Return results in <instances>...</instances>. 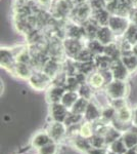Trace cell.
I'll return each mask as SVG.
<instances>
[{
    "label": "cell",
    "instance_id": "cell-37",
    "mask_svg": "<svg viewBox=\"0 0 137 154\" xmlns=\"http://www.w3.org/2000/svg\"><path fill=\"white\" fill-rule=\"evenodd\" d=\"M84 121V116L80 115V114H76L74 112L70 111L68 116H67L66 120H64V125L67 126H71V125H80Z\"/></svg>",
    "mask_w": 137,
    "mask_h": 154
},
{
    "label": "cell",
    "instance_id": "cell-12",
    "mask_svg": "<svg viewBox=\"0 0 137 154\" xmlns=\"http://www.w3.org/2000/svg\"><path fill=\"white\" fill-rule=\"evenodd\" d=\"M51 141V138L49 137L45 128H44V130H40L34 134L31 140H30V146L34 151H37L38 149L45 146L46 144L50 143Z\"/></svg>",
    "mask_w": 137,
    "mask_h": 154
},
{
    "label": "cell",
    "instance_id": "cell-9",
    "mask_svg": "<svg viewBox=\"0 0 137 154\" xmlns=\"http://www.w3.org/2000/svg\"><path fill=\"white\" fill-rule=\"evenodd\" d=\"M1 60H0V63H1V67L7 70L9 73H12L13 68L17 63L16 59V54H14V49L11 48H1Z\"/></svg>",
    "mask_w": 137,
    "mask_h": 154
},
{
    "label": "cell",
    "instance_id": "cell-38",
    "mask_svg": "<svg viewBox=\"0 0 137 154\" xmlns=\"http://www.w3.org/2000/svg\"><path fill=\"white\" fill-rule=\"evenodd\" d=\"M89 141H90V144H91L92 147L108 148V144H106V138L101 135H98V134H94V135L89 139Z\"/></svg>",
    "mask_w": 137,
    "mask_h": 154
},
{
    "label": "cell",
    "instance_id": "cell-35",
    "mask_svg": "<svg viewBox=\"0 0 137 154\" xmlns=\"http://www.w3.org/2000/svg\"><path fill=\"white\" fill-rule=\"evenodd\" d=\"M123 38H125L129 43H131L132 45L137 42V26L136 25L130 24V26L128 27L127 31L124 34Z\"/></svg>",
    "mask_w": 137,
    "mask_h": 154
},
{
    "label": "cell",
    "instance_id": "cell-32",
    "mask_svg": "<svg viewBox=\"0 0 137 154\" xmlns=\"http://www.w3.org/2000/svg\"><path fill=\"white\" fill-rule=\"evenodd\" d=\"M94 57L95 56H94V54L85 46L80 53L77 54V57L74 59V61L77 62V63H86V62L93 61Z\"/></svg>",
    "mask_w": 137,
    "mask_h": 154
},
{
    "label": "cell",
    "instance_id": "cell-40",
    "mask_svg": "<svg viewBox=\"0 0 137 154\" xmlns=\"http://www.w3.org/2000/svg\"><path fill=\"white\" fill-rule=\"evenodd\" d=\"M109 104L116 109L117 111L120 110V109L124 108L127 105H129L128 102H127V99H117V100H111L109 101Z\"/></svg>",
    "mask_w": 137,
    "mask_h": 154
},
{
    "label": "cell",
    "instance_id": "cell-31",
    "mask_svg": "<svg viewBox=\"0 0 137 154\" xmlns=\"http://www.w3.org/2000/svg\"><path fill=\"white\" fill-rule=\"evenodd\" d=\"M80 85L81 83L79 82V80L75 75L67 76L66 81L64 83V88H66V91H78Z\"/></svg>",
    "mask_w": 137,
    "mask_h": 154
},
{
    "label": "cell",
    "instance_id": "cell-4",
    "mask_svg": "<svg viewBox=\"0 0 137 154\" xmlns=\"http://www.w3.org/2000/svg\"><path fill=\"white\" fill-rule=\"evenodd\" d=\"M91 14L92 8L88 2H78L72 8L70 16L74 21V23L83 25L91 18Z\"/></svg>",
    "mask_w": 137,
    "mask_h": 154
},
{
    "label": "cell",
    "instance_id": "cell-34",
    "mask_svg": "<svg viewBox=\"0 0 137 154\" xmlns=\"http://www.w3.org/2000/svg\"><path fill=\"white\" fill-rule=\"evenodd\" d=\"M88 103L89 101L86 100V99L84 98H79V100L75 103V105L72 107V109L70 111L71 112H74L76 114H80V115H84V113H85V110L87 108V106H88Z\"/></svg>",
    "mask_w": 137,
    "mask_h": 154
},
{
    "label": "cell",
    "instance_id": "cell-36",
    "mask_svg": "<svg viewBox=\"0 0 137 154\" xmlns=\"http://www.w3.org/2000/svg\"><path fill=\"white\" fill-rule=\"evenodd\" d=\"M77 66H78V72H81V73L85 74L87 77L93 73V72L96 71V68H95V65H94L93 61L86 62V63H77Z\"/></svg>",
    "mask_w": 137,
    "mask_h": 154
},
{
    "label": "cell",
    "instance_id": "cell-29",
    "mask_svg": "<svg viewBox=\"0 0 137 154\" xmlns=\"http://www.w3.org/2000/svg\"><path fill=\"white\" fill-rule=\"evenodd\" d=\"M94 134H95V131H94L93 123L84 120L80 125V133H79V135L83 137V138L90 139Z\"/></svg>",
    "mask_w": 137,
    "mask_h": 154
},
{
    "label": "cell",
    "instance_id": "cell-17",
    "mask_svg": "<svg viewBox=\"0 0 137 154\" xmlns=\"http://www.w3.org/2000/svg\"><path fill=\"white\" fill-rule=\"evenodd\" d=\"M66 37H68V38H74V39H80V40L86 39V34L83 25L77 24V23L68 25L66 30Z\"/></svg>",
    "mask_w": 137,
    "mask_h": 154
},
{
    "label": "cell",
    "instance_id": "cell-39",
    "mask_svg": "<svg viewBox=\"0 0 137 154\" xmlns=\"http://www.w3.org/2000/svg\"><path fill=\"white\" fill-rule=\"evenodd\" d=\"M88 3L92 8V11L106 8V0H88Z\"/></svg>",
    "mask_w": 137,
    "mask_h": 154
},
{
    "label": "cell",
    "instance_id": "cell-42",
    "mask_svg": "<svg viewBox=\"0 0 137 154\" xmlns=\"http://www.w3.org/2000/svg\"><path fill=\"white\" fill-rule=\"evenodd\" d=\"M128 19L131 24L137 26V8H132L128 14Z\"/></svg>",
    "mask_w": 137,
    "mask_h": 154
},
{
    "label": "cell",
    "instance_id": "cell-15",
    "mask_svg": "<svg viewBox=\"0 0 137 154\" xmlns=\"http://www.w3.org/2000/svg\"><path fill=\"white\" fill-rule=\"evenodd\" d=\"M42 71H43L44 73H46L47 75L53 80L58 74H61V72H63V63L56 61V60L49 59L48 61L44 64L43 68H42Z\"/></svg>",
    "mask_w": 137,
    "mask_h": 154
},
{
    "label": "cell",
    "instance_id": "cell-10",
    "mask_svg": "<svg viewBox=\"0 0 137 154\" xmlns=\"http://www.w3.org/2000/svg\"><path fill=\"white\" fill-rule=\"evenodd\" d=\"M101 109H103V106L99 105L97 102L94 100L89 101L88 106H87L85 113H84V120L89 121V122H96L100 119L101 116Z\"/></svg>",
    "mask_w": 137,
    "mask_h": 154
},
{
    "label": "cell",
    "instance_id": "cell-1",
    "mask_svg": "<svg viewBox=\"0 0 137 154\" xmlns=\"http://www.w3.org/2000/svg\"><path fill=\"white\" fill-rule=\"evenodd\" d=\"M129 91H130V86L127 81L114 79L106 86L103 91L111 101L117 100V99H126Z\"/></svg>",
    "mask_w": 137,
    "mask_h": 154
},
{
    "label": "cell",
    "instance_id": "cell-3",
    "mask_svg": "<svg viewBox=\"0 0 137 154\" xmlns=\"http://www.w3.org/2000/svg\"><path fill=\"white\" fill-rule=\"evenodd\" d=\"M28 82L34 91H43L52 84V79L42 70H34Z\"/></svg>",
    "mask_w": 137,
    "mask_h": 154
},
{
    "label": "cell",
    "instance_id": "cell-26",
    "mask_svg": "<svg viewBox=\"0 0 137 154\" xmlns=\"http://www.w3.org/2000/svg\"><path fill=\"white\" fill-rule=\"evenodd\" d=\"M85 46L89 51H91L94 56L97 54H101L104 53V45L103 43H100L96 38L94 39H88L87 42L85 43Z\"/></svg>",
    "mask_w": 137,
    "mask_h": 154
},
{
    "label": "cell",
    "instance_id": "cell-11",
    "mask_svg": "<svg viewBox=\"0 0 137 154\" xmlns=\"http://www.w3.org/2000/svg\"><path fill=\"white\" fill-rule=\"evenodd\" d=\"M87 83H88L95 91H104L106 86L108 85V81H106L103 73L98 70L93 72V73L87 77Z\"/></svg>",
    "mask_w": 137,
    "mask_h": 154
},
{
    "label": "cell",
    "instance_id": "cell-45",
    "mask_svg": "<svg viewBox=\"0 0 137 154\" xmlns=\"http://www.w3.org/2000/svg\"><path fill=\"white\" fill-rule=\"evenodd\" d=\"M132 51H133V53L137 56V42L133 45V48H132Z\"/></svg>",
    "mask_w": 137,
    "mask_h": 154
},
{
    "label": "cell",
    "instance_id": "cell-18",
    "mask_svg": "<svg viewBox=\"0 0 137 154\" xmlns=\"http://www.w3.org/2000/svg\"><path fill=\"white\" fill-rule=\"evenodd\" d=\"M96 39L106 46L108 44L112 43V42H115L116 35H115L114 32L112 31L109 26H101L99 27L98 31H97Z\"/></svg>",
    "mask_w": 137,
    "mask_h": 154
},
{
    "label": "cell",
    "instance_id": "cell-22",
    "mask_svg": "<svg viewBox=\"0 0 137 154\" xmlns=\"http://www.w3.org/2000/svg\"><path fill=\"white\" fill-rule=\"evenodd\" d=\"M116 113L117 110L109 103L108 105L103 106V109H101V116L99 120H101L103 122L106 123V125H112V122H113L115 117H116Z\"/></svg>",
    "mask_w": 137,
    "mask_h": 154
},
{
    "label": "cell",
    "instance_id": "cell-30",
    "mask_svg": "<svg viewBox=\"0 0 137 154\" xmlns=\"http://www.w3.org/2000/svg\"><path fill=\"white\" fill-rule=\"evenodd\" d=\"M59 144H57L53 141H51L50 143L46 144L45 146L41 147L40 149L36 151L38 154H58L59 152Z\"/></svg>",
    "mask_w": 137,
    "mask_h": 154
},
{
    "label": "cell",
    "instance_id": "cell-20",
    "mask_svg": "<svg viewBox=\"0 0 137 154\" xmlns=\"http://www.w3.org/2000/svg\"><path fill=\"white\" fill-rule=\"evenodd\" d=\"M111 12L106 8L96 9V11H92L91 19L94 22H96L99 26H108L109 21L111 19Z\"/></svg>",
    "mask_w": 137,
    "mask_h": 154
},
{
    "label": "cell",
    "instance_id": "cell-27",
    "mask_svg": "<svg viewBox=\"0 0 137 154\" xmlns=\"http://www.w3.org/2000/svg\"><path fill=\"white\" fill-rule=\"evenodd\" d=\"M108 149H109V151H112V152L117 153V154H126L127 151H128V148H127V146L125 145V143H124L122 137L112 144H109L108 146Z\"/></svg>",
    "mask_w": 137,
    "mask_h": 154
},
{
    "label": "cell",
    "instance_id": "cell-7",
    "mask_svg": "<svg viewBox=\"0 0 137 154\" xmlns=\"http://www.w3.org/2000/svg\"><path fill=\"white\" fill-rule=\"evenodd\" d=\"M70 110L64 104L56 103L49 105L48 109V120L51 121H61L64 122Z\"/></svg>",
    "mask_w": 137,
    "mask_h": 154
},
{
    "label": "cell",
    "instance_id": "cell-46",
    "mask_svg": "<svg viewBox=\"0 0 137 154\" xmlns=\"http://www.w3.org/2000/svg\"><path fill=\"white\" fill-rule=\"evenodd\" d=\"M108 154H117V153H114V152H112V151H109Z\"/></svg>",
    "mask_w": 137,
    "mask_h": 154
},
{
    "label": "cell",
    "instance_id": "cell-2",
    "mask_svg": "<svg viewBox=\"0 0 137 154\" xmlns=\"http://www.w3.org/2000/svg\"><path fill=\"white\" fill-rule=\"evenodd\" d=\"M45 130L51 140L59 145L67 142L68 140V126L64 125V122L48 120Z\"/></svg>",
    "mask_w": 137,
    "mask_h": 154
},
{
    "label": "cell",
    "instance_id": "cell-21",
    "mask_svg": "<svg viewBox=\"0 0 137 154\" xmlns=\"http://www.w3.org/2000/svg\"><path fill=\"white\" fill-rule=\"evenodd\" d=\"M93 63H94V65H95L96 70L106 71V70H109V69H111L113 60L109 58V57L106 56V54H97V56L94 57Z\"/></svg>",
    "mask_w": 137,
    "mask_h": 154
},
{
    "label": "cell",
    "instance_id": "cell-47",
    "mask_svg": "<svg viewBox=\"0 0 137 154\" xmlns=\"http://www.w3.org/2000/svg\"><path fill=\"white\" fill-rule=\"evenodd\" d=\"M31 154H38V153H37V152H36V151H35V152H34V153H31Z\"/></svg>",
    "mask_w": 137,
    "mask_h": 154
},
{
    "label": "cell",
    "instance_id": "cell-44",
    "mask_svg": "<svg viewBox=\"0 0 137 154\" xmlns=\"http://www.w3.org/2000/svg\"><path fill=\"white\" fill-rule=\"evenodd\" d=\"M37 1L42 7H46V8H49L53 5V0H37Z\"/></svg>",
    "mask_w": 137,
    "mask_h": 154
},
{
    "label": "cell",
    "instance_id": "cell-8",
    "mask_svg": "<svg viewBox=\"0 0 137 154\" xmlns=\"http://www.w3.org/2000/svg\"><path fill=\"white\" fill-rule=\"evenodd\" d=\"M66 91H67L64 86L52 83L45 91V99H46V102L48 103V105L61 103V99H63Z\"/></svg>",
    "mask_w": 137,
    "mask_h": 154
},
{
    "label": "cell",
    "instance_id": "cell-24",
    "mask_svg": "<svg viewBox=\"0 0 137 154\" xmlns=\"http://www.w3.org/2000/svg\"><path fill=\"white\" fill-rule=\"evenodd\" d=\"M104 54H106L108 57H109L113 61L115 60H118L121 58V48L120 45L117 44L116 42H112V43L108 44V45L104 46Z\"/></svg>",
    "mask_w": 137,
    "mask_h": 154
},
{
    "label": "cell",
    "instance_id": "cell-6",
    "mask_svg": "<svg viewBox=\"0 0 137 154\" xmlns=\"http://www.w3.org/2000/svg\"><path fill=\"white\" fill-rule=\"evenodd\" d=\"M64 51L66 56L69 59L74 60L77 57L80 51L85 48V42L80 39H74V38H68L66 37L63 41Z\"/></svg>",
    "mask_w": 137,
    "mask_h": 154
},
{
    "label": "cell",
    "instance_id": "cell-41",
    "mask_svg": "<svg viewBox=\"0 0 137 154\" xmlns=\"http://www.w3.org/2000/svg\"><path fill=\"white\" fill-rule=\"evenodd\" d=\"M109 149L108 148H95L91 147L85 154H108Z\"/></svg>",
    "mask_w": 137,
    "mask_h": 154
},
{
    "label": "cell",
    "instance_id": "cell-23",
    "mask_svg": "<svg viewBox=\"0 0 137 154\" xmlns=\"http://www.w3.org/2000/svg\"><path fill=\"white\" fill-rule=\"evenodd\" d=\"M83 27H84V30H85V34H86V40L88 39H94L96 38V34H97V31L99 29V25L94 22L93 20L91 18L86 22V23L83 24Z\"/></svg>",
    "mask_w": 137,
    "mask_h": 154
},
{
    "label": "cell",
    "instance_id": "cell-5",
    "mask_svg": "<svg viewBox=\"0 0 137 154\" xmlns=\"http://www.w3.org/2000/svg\"><path fill=\"white\" fill-rule=\"evenodd\" d=\"M130 24L131 23L129 21L128 17L119 16V14H112L108 26L114 32L116 37H119L124 36V34L127 31L128 27L130 26Z\"/></svg>",
    "mask_w": 137,
    "mask_h": 154
},
{
    "label": "cell",
    "instance_id": "cell-43",
    "mask_svg": "<svg viewBox=\"0 0 137 154\" xmlns=\"http://www.w3.org/2000/svg\"><path fill=\"white\" fill-rule=\"evenodd\" d=\"M132 126L137 128V105L132 107Z\"/></svg>",
    "mask_w": 137,
    "mask_h": 154
},
{
    "label": "cell",
    "instance_id": "cell-19",
    "mask_svg": "<svg viewBox=\"0 0 137 154\" xmlns=\"http://www.w3.org/2000/svg\"><path fill=\"white\" fill-rule=\"evenodd\" d=\"M121 61L126 66L128 71L132 74L137 70V56L132 51H124L121 54Z\"/></svg>",
    "mask_w": 137,
    "mask_h": 154
},
{
    "label": "cell",
    "instance_id": "cell-28",
    "mask_svg": "<svg viewBox=\"0 0 137 154\" xmlns=\"http://www.w3.org/2000/svg\"><path fill=\"white\" fill-rule=\"evenodd\" d=\"M78 94L80 96V98H84L88 101H91L94 99V95H95V91L89 85L88 83L81 84L80 88L78 89Z\"/></svg>",
    "mask_w": 137,
    "mask_h": 154
},
{
    "label": "cell",
    "instance_id": "cell-16",
    "mask_svg": "<svg viewBox=\"0 0 137 154\" xmlns=\"http://www.w3.org/2000/svg\"><path fill=\"white\" fill-rule=\"evenodd\" d=\"M34 72V69L30 64H25V63H17L16 64L12 71V75L17 77L19 79L23 80H29V78L31 77L32 73Z\"/></svg>",
    "mask_w": 137,
    "mask_h": 154
},
{
    "label": "cell",
    "instance_id": "cell-13",
    "mask_svg": "<svg viewBox=\"0 0 137 154\" xmlns=\"http://www.w3.org/2000/svg\"><path fill=\"white\" fill-rule=\"evenodd\" d=\"M109 70H111L112 74H113L114 79H116V80L127 81L129 75H130V72L128 71V69L126 68V66L123 64V62L121 61V59L113 61Z\"/></svg>",
    "mask_w": 137,
    "mask_h": 154
},
{
    "label": "cell",
    "instance_id": "cell-33",
    "mask_svg": "<svg viewBox=\"0 0 137 154\" xmlns=\"http://www.w3.org/2000/svg\"><path fill=\"white\" fill-rule=\"evenodd\" d=\"M122 131H120L119 130H117L116 128H114L113 125L109 126V128L106 131V134L104 135V138H106V144H108V146L109 144H112L113 142H115L116 140H118V139H120L122 137Z\"/></svg>",
    "mask_w": 137,
    "mask_h": 154
},
{
    "label": "cell",
    "instance_id": "cell-14",
    "mask_svg": "<svg viewBox=\"0 0 137 154\" xmlns=\"http://www.w3.org/2000/svg\"><path fill=\"white\" fill-rule=\"evenodd\" d=\"M67 142H68V144L72 148L82 154H85L92 147L89 139L83 138L81 136H77L73 139H70Z\"/></svg>",
    "mask_w": 137,
    "mask_h": 154
},
{
    "label": "cell",
    "instance_id": "cell-25",
    "mask_svg": "<svg viewBox=\"0 0 137 154\" xmlns=\"http://www.w3.org/2000/svg\"><path fill=\"white\" fill-rule=\"evenodd\" d=\"M79 98H80V96H79L78 91H67L66 93H64L63 99H61V103L64 104V105L66 106L67 108L69 109V110H71L72 107L75 105V103H76V102L79 100Z\"/></svg>",
    "mask_w": 137,
    "mask_h": 154
}]
</instances>
